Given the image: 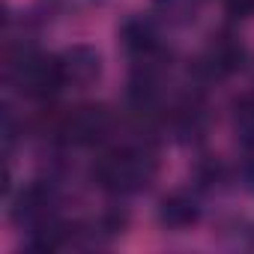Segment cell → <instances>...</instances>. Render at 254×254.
I'll return each instance as SVG.
<instances>
[{
    "label": "cell",
    "instance_id": "obj_3",
    "mask_svg": "<svg viewBox=\"0 0 254 254\" xmlns=\"http://www.w3.org/2000/svg\"><path fill=\"white\" fill-rule=\"evenodd\" d=\"M242 57H245L242 45H239L230 33H218V36H212V42L206 45V51H203L197 69H200L206 78H227L230 72H236V69L242 66Z\"/></svg>",
    "mask_w": 254,
    "mask_h": 254
},
{
    "label": "cell",
    "instance_id": "obj_7",
    "mask_svg": "<svg viewBox=\"0 0 254 254\" xmlns=\"http://www.w3.org/2000/svg\"><path fill=\"white\" fill-rule=\"evenodd\" d=\"M224 9L233 18H251L254 15V0H224Z\"/></svg>",
    "mask_w": 254,
    "mask_h": 254
},
{
    "label": "cell",
    "instance_id": "obj_2",
    "mask_svg": "<svg viewBox=\"0 0 254 254\" xmlns=\"http://www.w3.org/2000/svg\"><path fill=\"white\" fill-rule=\"evenodd\" d=\"M111 129H114V117L102 105H78L51 120L54 138L66 144H99L111 135Z\"/></svg>",
    "mask_w": 254,
    "mask_h": 254
},
{
    "label": "cell",
    "instance_id": "obj_4",
    "mask_svg": "<svg viewBox=\"0 0 254 254\" xmlns=\"http://www.w3.org/2000/svg\"><path fill=\"white\" fill-rule=\"evenodd\" d=\"M60 72H63V84L66 87H78V90H87L90 84L99 81L102 75V60L93 48L87 45H75L69 51H63L60 57Z\"/></svg>",
    "mask_w": 254,
    "mask_h": 254
},
{
    "label": "cell",
    "instance_id": "obj_1",
    "mask_svg": "<svg viewBox=\"0 0 254 254\" xmlns=\"http://www.w3.org/2000/svg\"><path fill=\"white\" fill-rule=\"evenodd\" d=\"M159 159L147 144H123L102 153L93 165V183L105 191H138L153 183Z\"/></svg>",
    "mask_w": 254,
    "mask_h": 254
},
{
    "label": "cell",
    "instance_id": "obj_6",
    "mask_svg": "<svg viewBox=\"0 0 254 254\" xmlns=\"http://www.w3.org/2000/svg\"><path fill=\"white\" fill-rule=\"evenodd\" d=\"M159 218H162V224H168V227H189V224L197 218V206H194V200L186 197V194H171V197L162 200Z\"/></svg>",
    "mask_w": 254,
    "mask_h": 254
},
{
    "label": "cell",
    "instance_id": "obj_5",
    "mask_svg": "<svg viewBox=\"0 0 254 254\" xmlns=\"http://www.w3.org/2000/svg\"><path fill=\"white\" fill-rule=\"evenodd\" d=\"M12 215H15L18 224H33V227L45 224V221L51 218V189H45V186H39V183L27 186V189L18 194Z\"/></svg>",
    "mask_w": 254,
    "mask_h": 254
}]
</instances>
